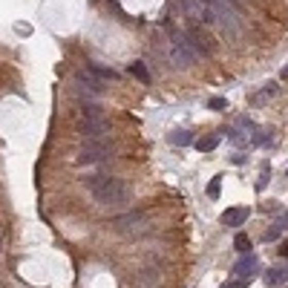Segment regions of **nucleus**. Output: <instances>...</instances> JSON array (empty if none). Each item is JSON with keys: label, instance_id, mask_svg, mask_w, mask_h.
Instances as JSON below:
<instances>
[{"label": "nucleus", "instance_id": "1", "mask_svg": "<svg viewBox=\"0 0 288 288\" xmlns=\"http://www.w3.org/2000/svg\"><path fill=\"white\" fill-rule=\"evenodd\" d=\"M84 185L98 205H127L133 196L130 185L118 176H86Z\"/></svg>", "mask_w": 288, "mask_h": 288}, {"label": "nucleus", "instance_id": "2", "mask_svg": "<svg viewBox=\"0 0 288 288\" xmlns=\"http://www.w3.org/2000/svg\"><path fill=\"white\" fill-rule=\"evenodd\" d=\"M110 228H113L115 233H121V237H141L150 225H147V213H141V210H130V213L115 216L113 222H110Z\"/></svg>", "mask_w": 288, "mask_h": 288}, {"label": "nucleus", "instance_id": "3", "mask_svg": "<svg viewBox=\"0 0 288 288\" xmlns=\"http://www.w3.org/2000/svg\"><path fill=\"white\" fill-rule=\"evenodd\" d=\"M115 144L110 138H86V144L78 153V165H98L104 158H113Z\"/></svg>", "mask_w": 288, "mask_h": 288}, {"label": "nucleus", "instance_id": "4", "mask_svg": "<svg viewBox=\"0 0 288 288\" xmlns=\"http://www.w3.org/2000/svg\"><path fill=\"white\" fill-rule=\"evenodd\" d=\"M170 61H173L176 66H182V69H190V66L199 61V52L193 49V43L187 41V35H182V32H176V35H173Z\"/></svg>", "mask_w": 288, "mask_h": 288}, {"label": "nucleus", "instance_id": "5", "mask_svg": "<svg viewBox=\"0 0 288 288\" xmlns=\"http://www.w3.org/2000/svg\"><path fill=\"white\" fill-rule=\"evenodd\" d=\"M187 35V41L193 43V49L199 52V55H210V52L216 49V43H213V38L208 35V32H205V26H190L185 32Z\"/></svg>", "mask_w": 288, "mask_h": 288}, {"label": "nucleus", "instance_id": "6", "mask_svg": "<svg viewBox=\"0 0 288 288\" xmlns=\"http://www.w3.org/2000/svg\"><path fill=\"white\" fill-rule=\"evenodd\" d=\"M110 133L107 127V118H81V136L84 138H104Z\"/></svg>", "mask_w": 288, "mask_h": 288}, {"label": "nucleus", "instance_id": "7", "mask_svg": "<svg viewBox=\"0 0 288 288\" xmlns=\"http://www.w3.org/2000/svg\"><path fill=\"white\" fill-rule=\"evenodd\" d=\"M257 268H259V259L254 257V254H242V259L233 265V274L242 277V280H251L254 274H257Z\"/></svg>", "mask_w": 288, "mask_h": 288}, {"label": "nucleus", "instance_id": "8", "mask_svg": "<svg viewBox=\"0 0 288 288\" xmlns=\"http://www.w3.org/2000/svg\"><path fill=\"white\" fill-rule=\"evenodd\" d=\"M78 86H81V89H86V93H93V95L104 93V81H101L93 69H89V72H78Z\"/></svg>", "mask_w": 288, "mask_h": 288}, {"label": "nucleus", "instance_id": "9", "mask_svg": "<svg viewBox=\"0 0 288 288\" xmlns=\"http://www.w3.org/2000/svg\"><path fill=\"white\" fill-rule=\"evenodd\" d=\"M248 216H251V208H228L222 213V225H228V228H239V225L248 222Z\"/></svg>", "mask_w": 288, "mask_h": 288}, {"label": "nucleus", "instance_id": "10", "mask_svg": "<svg viewBox=\"0 0 288 288\" xmlns=\"http://www.w3.org/2000/svg\"><path fill=\"white\" fill-rule=\"evenodd\" d=\"M265 285L268 288H277V285H285L288 282V268H271V271H265Z\"/></svg>", "mask_w": 288, "mask_h": 288}, {"label": "nucleus", "instance_id": "11", "mask_svg": "<svg viewBox=\"0 0 288 288\" xmlns=\"http://www.w3.org/2000/svg\"><path fill=\"white\" fill-rule=\"evenodd\" d=\"M219 133H213V136H205V138H199V141H196V150L199 153H210V150H216V144H219Z\"/></svg>", "mask_w": 288, "mask_h": 288}, {"label": "nucleus", "instance_id": "12", "mask_svg": "<svg viewBox=\"0 0 288 288\" xmlns=\"http://www.w3.org/2000/svg\"><path fill=\"white\" fill-rule=\"evenodd\" d=\"M193 141V133L190 130H176V133H170V144H179V147H185V144Z\"/></svg>", "mask_w": 288, "mask_h": 288}, {"label": "nucleus", "instance_id": "13", "mask_svg": "<svg viewBox=\"0 0 288 288\" xmlns=\"http://www.w3.org/2000/svg\"><path fill=\"white\" fill-rule=\"evenodd\" d=\"M130 72H133V75H136L138 81H144V84L150 81V72H147V66H144L141 61H136V64H130Z\"/></svg>", "mask_w": 288, "mask_h": 288}, {"label": "nucleus", "instance_id": "14", "mask_svg": "<svg viewBox=\"0 0 288 288\" xmlns=\"http://www.w3.org/2000/svg\"><path fill=\"white\" fill-rule=\"evenodd\" d=\"M101 115H104V110L98 104H84V110H81V118H101Z\"/></svg>", "mask_w": 288, "mask_h": 288}, {"label": "nucleus", "instance_id": "15", "mask_svg": "<svg viewBox=\"0 0 288 288\" xmlns=\"http://www.w3.org/2000/svg\"><path fill=\"white\" fill-rule=\"evenodd\" d=\"M233 245H237V251H239V254H248V251H251V239L245 237V233H237Z\"/></svg>", "mask_w": 288, "mask_h": 288}, {"label": "nucleus", "instance_id": "16", "mask_svg": "<svg viewBox=\"0 0 288 288\" xmlns=\"http://www.w3.org/2000/svg\"><path fill=\"white\" fill-rule=\"evenodd\" d=\"M89 69H93L101 81H113V78H115V72H113V69H104V66H89Z\"/></svg>", "mask_w": 288, "mask_h": 288}, {"label": "nucleus", "instance_id": "17", "mask_svg": "<svg viewBox=\"0 0 288 288\" xmlns=\"http://www.w3.org/2000/svg\"><path fill=\"white\" fill-rule=\"evenodd\" d=\"M251 141L259 147V144H268V141H271V136H268V130H257V133L251 136Z\"/></svg>", "mask_w": 288, "mask_h": 288}, {"label": "nucleus", "instance_id": "18", "mask_svg": "<svg viewBox=\"0 0 288 288\" xmlns=\"http://www.w3.org/2000/svg\"><path fill=\"white\" fill-rule=\"evenodd\" d=\"M219 185H222V176H213V182L208 185V196H210V199L219 196Z\"/></svg>", "mask_w": 288, "mask_h": 288}, {"label": "nucleus", "instance_id": "19", "mask_svg": "<svg viewBox=\"0 0 288 288\" xmlns=\"http://www.w3.org/2000/svg\"><path fill=\"white\" fill-rule=\"evenodd\" d=\"M208 107H210V110H228V101L219 98V95H213V98L208 101Z\"/></svg>", "mask_w": 288, "mask_h": 288}, {"label": "nucleus", "instance_id": "20", "mask_svg": "<svg viewBox=\"0 0 288 288\" xmlns=\"http://www.w3.org/2000/svg\"><path fill=\"white\" fill-rule=\"evenodd\" d=\"M277 228L288 230V210H277Z\"/></svg>", "mask_w": 288, "mask_h": 288}, {"label": "nucleus", "instance_id": "21", "mask_svg": "<svg viewBox=\"0 0 288 288\" xmlns=\"http://www.w3.org/2000/svg\"><path fill=\"white\" fill-rule=\"evenodd\" d=\"M265 239H268V242H277V239H280V228H271L265 233Z\"/></svg>", "mask_w": 288, "mask_h": 288}, {"label": "nucleus", "instance_id": "22", "mask_svg": "<svg viewBox=\"0 0 288 288\" xmlns=\"http://www.w3.org/2000/svg\"><path fill=\"white\" fill-rule=\"evenodd\" d=\"M268 185V173H262V176H259V182H257V187H259V190H262V187H265Z\"/></svg>", "mask_w": 288, "mask_h": 288}, {"label": "nucleus", "instance_id": "23", "mask_svg": "<svg viewBox=\"0 0 288 288\" xmlns=\"http://www.w3.org/2000/svg\"><path fill=\"white\" fill-rule=\"evenodd\" d=\"M280 254H282V257H288V242H282V245H280Z\"/></svg>", "mask_w": 288, "mask_h": 288}, {"label": "nucleus", "instance_id": "24", "mask_svg": "<svg viewBox=\"0 0 288 288\" xmlns=\"http://www.w3.org/2000/svg\"><path fill=\"white\" fill-rule=\"evenodd\" d=\"M282 78H288V66H285V69H282Z\"/></svg>", "mask_w": 288, "mask_h": 288}, {"label": "nucleus", "instance_id": "25", "mask_svg": "<svg viewBox=\"0 0 288 288\" xmlns=\"http://www.w3.org/2000/svg\"><path fill=\"white\" fill-rule=\"evenodd\" d=\"M230 3H237V0H230Z\"/></svg>", "mask_w": 288, "mask_h": 288}]
</instances>
